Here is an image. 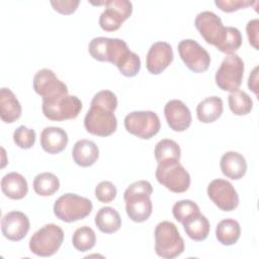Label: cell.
I'll return each mask as SVG.
<instances>
[{
  "mask_svg": "<svg viewBox=\"0 0 259 259\" xmlns=\"http://www.w3.org/2000/svg\"><path fill=\"white\" fill-rule=\"evenodd\" d=\"M88 52L97 61L109 62L115 65L125 77H134L140 72V57L132 52L126 42L120 38L94 37L88 45Z\"/></svg>",
  "mask_w": 259,
  "mask_h": 259,
  "instance_id": "1",
  "label": "cell"
},
{
  "mask_svg": "<svg viewBox=\"0 0 259 259\" xmlns=\"http://www.w3.org/2000/svg\"><path fill=\"white\" fill-rule=\"evenodd\" d=\"M117 107L116 95L110 90H101L97 92L90 104L85 117V130L94 136L108 137L115 133L117 128V119L114 110Z\"/></svg>",
  "mask_w": 259,
  "mask_h": 259,
  "instance_id": "2",
  "label": "cell"
},
{
  "mask_svg": "<svg viewBox=\"0 0 259 259\" xmlns=\"http://www.w3.org/2000/svg\"><path fill=\"white\" fill-rule=\"evenodd\" d=\"M153 187L149 181L139 180L132 183L124 191L125 210L128 218L136 223L147 221L152 214L153 204L150 198Z\"/></svg>",
  "mask_w": 259,
  "mask_h": 259,
  "instance_id": "3",
  "label": "cell"
},
{
  "mask_svg": "<svg viewBox=\"0 0 259 259\" xmlns=\"http://www.w3.org/2000/svg\"><path fill=\"white\" fill-rule=\"evenodd\" d=\"M155 252L159 257L173 259L184 251V240L177 227L168 221L159 223L155 228Z\"/></svg>",
  "mask_w": 259,
  "mask_h": 259,
  "instance_id": "4",
  "label": "cell"
},
{
  "mask_svg": "<svg viewBox=\"0 0 259 259\" xmlns=\"http://www.w3.org/2000/svg\"><path fill=\"white\" fill-rule=\"evenodd\" d=\"M92 208L90 199L75 193H65L55 201L54 213L65 223H73L88 217Z\"/></svg>",
  "mask_w": 259,
  "mask_h": 259,
  "instance_id": "5",
  "label": "cell"
},
{
  "mask_svg": "<svg viewBox=\"0 0 259 259\" xmlns=\"http://www.w3.org/2000/svg\"><path fill=\"white\" fill-rule=\"evenodd\" d=\"M44 115L55 121L76 118L82 110V102L75 95L61 94L52 98L42 99Z\"/></svg>",
  "mask_w": 259,
  "mask_h": 259,
  "instance_id": "6",
  "label": "cell"
},
{
  "mask_svg": "<svg viewBox=\"0 0 259 259\" xmlns=\"http://www.w3.org/2000/svg\"><path fill=\"white\" fill-rule=\"evenodd\" d=\"M64 241V232L56 224H48L37 230L29 240V249L36 256H53Z\"/></svg>",
  "mask_w": 259,
  "mask_h": 259,
  "instance_id": "7",
  "label": "cell"
},
{
  "mask_svg": "<svg viewBox=\"0 0 259 259\" xmlns=\"http://www.w3.org/2000/svg\"><path fill=\"white\" fill-rule=\"evenodd\" d=\"M157 181L172 192H185L190 186V175L179 161H166L158 163L156 169Z\"/></svg>",
  "mask_w": 259,
  "mask_h": 259,
  "instance_id": "8",
  "label": "cell"
},
{
  "mask_svg": "<svg viewBox=\"0 0 259 259\" xmlns=\"http://www.w3.org/2000/svg\"><path fill=\"white\" fill-rule=\"evenodd\" d=\"M244 62L236 54L228 55L215 73V83L224 91L238 90L244 77Z\"/></svg>",
  "mask_w": 259,
  "mask_h": 259,
  "instance_id": "9",
  "label": "cell"
},
{
  "mask_svg": "<svg viewBox=\"0 0 259 259\" xmlns=\"http://www.w3.org/2000/svg\"><path fill=\"white\" fill-rule=\"evenodd\" d=\"M125 130L143 140H149L156 136L161 127L158 114L154 111H133L124 117Z\"/></svg>",
  "mask_w": 259,
  "mask_h": 259,
  "instance_id": "10",
  "label": "cell"
},
{
  "mask_svg": "<svg viewBox=\"0 0 259 259\" xmlns=\"http://www.w3.org/2000/svg\"><path fill=\"white\" fill-rule=\"evenodd\" d=\"M194 25L207 44L219 49L227 33V26H224L220 16L212 11H202L196 15Z\"/></svg>",
  "mask_w": 259,
  "mask_h": 259,
  "instance_id": "11",
  "label": "cell"
},
{
  "mask_svg": "<svg viewBox=\"0 0 259 259\" xmlns=\"http://www.w3.org/2000/svg\"><path fill=\"white\" fill-rule=\"evenodd\" d=\"M104 11L99 17V26L105 31L117 30L133 12V4L127 0L103 1Z\"/></svg>",
  "mask_w": 259,
  "mask_h": 259,
  "instance_id": "12",
  "label": "cell"
},
{
  "mask_svg": "<svg viewBox=\"0 0 259 259\" xmlns=\"http://www.w3.org/2000/svg\"><path fill=\"white\" fill-rule=\"evenodd\" d=\"M178 53L185 66L194 73L205 72L210 65V56L194 39H183L178 44Z\"/></svg>",
  "mask_w": 259,
  "mask_h": 259,
  "instance_id": "13",
  "label": "cell"
},
{
  "mask_svg": "<svg viewBox=\"0 0 259 259\" xmlns=\"http://www.w3.org/2000/svg\"><path fill=\"white\" fill-rule=\"evenodd\" d=\"M207 195L222 210L232 211L239 205V195L233 184L225 179H214L207 186Z\"/></svg>",
  "mask_w": 259,
  "mask_h": 259,
  "instance_id": "14",
  "label": "cell"
},
{
  "mask_svg": "<svg viewBox=\"0 0 259 259\" xmlns=\"http://www.w3.org/2000/svg\"><path fill=\"white\" fill-rule=\"evenodd\" d=\"M33 89L42 99L68 94V87L50 69H41L33 77Z\"/></svg>",
  "mask_w": 259,
  "mask_h": 259,
  "instance_id": "15",
  "label": "cell"
},
{
  "mask_svg": "<svg viewBox=\"0 0 259 259\" xmlns=\"http://www.w3.org/2000/svg\"><path fill=\"white\" fill-rule=\"evenodd\" d=\"M29 228V219L25 213L18 210L7 212L1 220L2 234L10 241L22 240L27 235Z\"/></svg>",
  "mask_w": 259,
  "mask_h": 259,
  "instance_id": "16",
  "label": "cell"
},
{
  "mask_svg": "<svg viewBox=\"0 0 259 259\" xmlns=\"http://www.w3.org/2000/svg\"><path fill=\"white\" fill-rule=\"evenodd\" d=\"M173 61V51L166 41L154 42L147 54L146 67L153 75L162 73Z\"/></svg>",
  "mask_w": 259,
  "mask_h": 259,
  "instance_id": "17",
  "label": "cell"
},
{
  "mask_svg": "<svg viewBox=\"0 0 259 259\" xmlns=\"http://www.w3.org/2000/svg\"><path fill=\"white\" fill-rule=\"evenodd\" d=\"M164 114L169 127L175 132L186 131L192 121L189 108L178 99H172L166 103Z\"/></svg>",
  "mask_w": 259,
  "mask_h": 259,
  "instance_id": "18",
  "label": "cell"
},
{
  "mask_svg": "<svg viewBox=\"0 0 259 259\" xmlns=\"http://www.w3.org/2000/svg\"><path fill=\"white\" fill-rule=\"evenodd\" d=\"M68 135L58 126H48L40 134V146L49 154H58L68 145Z\"/></svg>",
  "mask_w": 259,
  "mask_h": 259,
  "instance_id": "19",
  "label": "cell"
},
{
  "mask_svg": "<svg viewBox=\"0 0 259 259\" xmlns=\"http://www.w3.org/2000/svg\"><path fill=\"white\" fill-rule=\"evenodd\" d=\"M220 166L223 174L233 180L241 179L247 171L245 158L240 153L234 151L226 152L222 156Z\"/></svg>",
  "mask_w": 259,
  "mask_h": 259,
  "instance_id": "20",
  "label": "cell"
},
{
  "mask_svg": "<svg viewBox=\"0 0 259 259\" xmlns=\"http://www.w3.org/2000/svg\"><path fill=\"white\" fill-rule=\"evenodd\" d=\"M72 157L77 165L81 167H89L97 161L99 150L94 142L82 139L75 143L72 150Z\"/></svg>",
  "mask_w": 259,
  "mask_h": 259,
  "instance_id": "21",
  "label": "cell"
},
{
  "mask_svg": "<svg viewBox=\"0 0 259 259\" xmlns=\"http://www.w3.org/2000/svg\"><path fill=\"white\" fill-rule=\"evenodd\" d=\"M21 115V105L15 94L8 88L0 90V116L6 123H12Z\"/></svg>",
  "mask_w": 259,
  "mask_h": 259,
  "instance_id": "22",
  "label": "cell"
},
{
  "mask_svg": "<svg viewBox=\"0 0 259 259\" xmlns=\"http://www.w3.org/2000/svg\"><path fill=\"white\" fill-rule=\"evenodd\" d=\"M2 192L11 199H21L28 192L26 179L17 172H10L1 180Z\"/></svg>",
  "mask_w": 259,
  "mask_h": 259,
  "instance_id": "23",
  "label": "cell"
},
{
  "mask_svg": "<svg viewBox=\"0 0 259 259\" xmlns=\"http://www.w3.org/2000/svg\"><path fill=\"white\" fill-rule=\"evenodd\" d=\"M224 104L221 97L210 96L201 100L196 107V115L199 121L210 123L215 121L223 113Z\"/></svg>",
  "mask_w": 259,
  "mask_h": 259,
  "instance_id": "24",
  "label": "cell"
},
{
  "mask_svg": "<svg viewBox=\"0 0 259 259\" xmlns=\"http://www.w3.org/2000/svg\"><path fill=\"white\" fill-rule=\"evenodd\" d=\"M182 226L186 235L193 241H203L209 234V222L200 211L187 218Z\"/></svg>",
  "mask_w": 259,
  "mask_h": 259,
  "instance_id": "25",
  "label": "cell"
},
{
  "mask_svg": "<svg viewBox=\"0 0 259 259\" xmlns=\"http://www.w3.org/2000/svg\"><path fill=\"white\" fill-rule=\"evenodd\" d=\"M95 225L104 234L117 232L121 227V219L116 209L110 206L101 207L95 215Z\"/></svg>",
  "mask_w": 259,
  "mask_h": 259,
  "instance_id": "26",
  "label": "cell"
},
{
  "mask_svg": "<svg viewBox=\"0 0 259 259\" xmlns=\"http://www.w3.org/2000/svg\"><path fill=\"white\" fill-rule=\"evenodd\" d=\"M241 235L240 224L233 219H225L217 225L215 237L224 246L236 244Z\"/></svg>",
  "mask_w": 259,
  "mask_h": 259,
  "instance_id": "27",
  "label": "cell"
},
{
  "mask_svg": "<svg viewBox=\"0 0 259 259\" xmlns=\"http://www.w3.org/2000/svg\"><path fill=\"white\" fill-rule=\"evenodd\" d=\"M33 190L40 196H50L60 188L59 178L51 172L37 174L33 179Z\"/></svg>",
  "mask_w": 259,
  "mask_h": 259,
  "instance_id": "28",
  "label": "cell"
},
{
  "mask_svg": "<svg viewBox=\"0 0 259 259\" xmlns=\"http://www.w3.org/2000/svg\"><path fill=\"white\" fill-rule=\"evenodd\" d=\"M155 158L158 163L166 161H179L181 150L179 145L170 139H163L155 146Z\"/></svg>",
  "mask_w": 259,
  "mask_h": 259,
  "instance_id": "29",
  "label": "cell"
},
{
  "mask_svg": "<svg viewBox=\"0 0 259 259\" xmlns=\"http://www.w3.org/2000/svg\"><path fill=\"white\" fill-rule=\"evenodd\" d=\"M229 107L236 115H246L250 113L253 108V101L251 97L242 90H235L228 96Z\"/></svg>",
  "mask_w": 259,
  "mask_h": 259,
  "instance_id": "30",
  "label": "cell"
},
{
  "mask_svg": "<svg viewBox=\"0 0 259 259\" xmlns=\"http://www.w3.org/2000/svg\"><path fill=\"white\" fill-rule=\"evenodd\" d=\"M96 243L95 232L88 226L78 228L72 237V244L80 252L91 250Z\"/></svg>",
  "mask_w": 259,
  "mask_h": 259,
  "instance_id": "31",
  "label": "cell"
},
{
  "mask_svg": "<svg viewBox=\"0 0 259 259\" xmlns=\"http://www.w3.org/2000/svg\"><path fill=\"white\" fill-rule=\"evenodd\" d=\"M242 45V35L238 28L233 26H227V33L224 41L219 47V51L228 55L234 54L240 49Z\"/></svg>",
  "mask_w": 259,
  "mask_h": 259,
  "instance_id": "32",
  "label": "cell"
},
{
  "mask_svg": "<svg viewBox=\"0 0 259 259\" xmlns=\"http://www.w3.org/2000/svg\"><path fill=\"white\" fill-rule=\"evenodd\" d=\"M198 205L190 199H182L177 201L172 207V213L174 219L182 224L190 215L199 212Z\"/></svg>",
  "mask_w": 259,
  "mask_h": 259,
  "instance_id": "33",
  "label": "cell"
},
{
  "mask_svg": "<svg viewBox=\"0 0 259 259\" xmlns=\"http://www.w3.org/2000/svg\"><path fill=\"white\" fill-rule=\"evenodd\" d=\"M35 132L25 125L18 126L13 133V141L15 145L21 149H30L35 143Z\"/></svg>",
  "mask_w": 259,
  "mask_h": 259,
  "instance_id": "34",
  "label": "cell"
},
{
  "mask_svg": "<svg viewBox=\"0 0 259 259\" xmlns=\"http://www.w3.org/2000/svg\"><path fill=\"white\" fill-rule=\"evenodd\" d=\"M116 192V187L110 181H101L95 187V196L103 203L111 202L115 198Z\"/></svg>",
  "mask_w": 259,
  "mask_h": 259,
  "instance_id": "35",
  "label": "cell"
},
{
  "mask_svg": "<svg viewBox=\"0 0 259 259\" xmlns=\"http://www.w3.org/2000/svg\"><path fill=\"white\" fill-rule=\"evenodd\" d=\"M255 2L250 0H215L214 4L224 12H233L251 6Z\"/></svg>",
  "mask_w": 259,
  "mask_h": 259,
  "instance_id": "36",
  "label": "cell"
},
{
  "mask_svg": "<svg viewBox=\"0 0 259 259\" xmlns=\"http://www.w3.org/2000/svg\"><path fill=\"white\" fill-rule=\"evenodd\" d=\"M80 1L78 0H57L51 1V5L61 14H72L76 11Z\"/></svg>",
  "mask_w": 259,
  "mask_h": 259,
  "instance_id": "37",
  "label": "cell"
},
{
  "mask_svg": "<svg viewBox=\"0 0 259 259\" xmlns=\"http://www.w3.org/2000/svg\"><path fill=\"white\" fill-rule=\"evenodd\" d=\"M246 31L248 35L249 42L254 49L258 50V32H259V20L258 19H252L250 20L246 25Z\"/></svg>",
  "mask_w": 259,
  "mask_h": 259,
  "instance_id": "38",
  "label": "cell"
},
{
  "mask_svg": "<svg viewBox=\"0 0 259 259\" xmlns=\"http://www.w3.org/2000/svg\"><path fill=\"white\" fill-rule=\"evenodd\" d=\"M257 67L254 68L253 72L250 74L248 79V87L250 90H252L255 94H257Z\"/></svg>",
  "mask_w": 259,
  "mask_h": 259,
  "instance_id": "39",
  "label": "cell"
}]
</instances>
